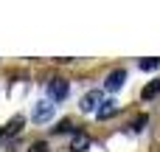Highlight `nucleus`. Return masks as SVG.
I'll return each instance as SVG.
<instances>
[{
	"instance_id": "f257e3e1",
	"label": "nucleus",
	"mask_w": 160,
	"mask_h": 152,
	"mask_svg": "<svg viewBox=\"0 0 160 152\" xmlns=\"http://www.w3.org/2000/svg\"><path fill=\"white\" fill-rule=\"evenodd\" d=\"M101 104H104V93L101 90H90V93L82 96V113H96Z\"/></svg>"
},
{
	"instance_id": "f03ea898",
	"label": "nucleus",
	"mask_w": 160,
	"mask_h": 152,
	"mask_svg": "<svg viewBox=\"0 0 160 152\" xmlns=\"http://www.w3.org/2000/svg\"><path fill=\"white\" fill-rule=\"evenodd\" d=\"M68 90H70L68 79H51V85H48V93H51V99H59V102L68 96Z\"/></svg>"
},
{
	"instance_id": "7ed1b4c3",
	"label": "nucleus",
	"mask_w": 160,
	"mask_h": 152,
	"mask_svg": "<svg viewBox=\"0 0 160 152\" xmlns=\"http://www.w3.org/2000/svg\"><path fill=\"white\" fill-rule=\"evenodd\" d=\"M37 124H45V121H51L53 118V104H48V102H39L37 107H34V116H31Z\"/></svg>"
},
{
	"instance_id": "20e7f679",
	"label": "nucleus",
	"mask_w": 160,
	"mask_h": 152,
	"mask_svg": "<svg viewBox=\"0 0 160 152\" xmlns=\"http://www.w3.org/2000/svg\"><path fill=\"white\" fill-rule=\"evenodd\" d=\"M127 82V71L124 68H118V71H112L110 76H107V82H104V87L107 90H121V85Z\"/></svg>"
},
{
	"instance_id": "39448f33",
	"label": "nucleus",
	"mask_w": 160,
	"mask_h": 152,
	"mask_svg": "<svg viewBox=\"0 0 160 152\" xmlns=\"http://www.w3.org/2000/svg\"><path fill=\"white\" fill-rule=\"evenodd\" d=\"M115 110H118L115 102H104V104L96 110V118H110V116H115Z\"/></svg>"
},
{
	"instance_id": "423d86ee",
	"label": "nucleus",
	"mask_w": 160,
	"mask_h": 152,
	"mask_svg": "<svg viewBox=\"0 0 160 152\" xmlns=\"http://www.w3.org/2000/svg\"><path fill=\"white\" fill-rule=\"evenodd\" d=\"M22 124H25V118H22V116H14V118L8 121V127H6L3 133H6V135H17V133L22 130Z\"/></svg>"
},
{
	"instance_id": "0eeeda50",
	"label": "nucleus",
	"mask_w": 160,
	"mask_h": 152,
	"mask_svg": "<svg viewBox=\"0 0 160 152\" xmlns=\"http://www.w3.org/2000/svg\"><path fill=\"white\" fill-rule=\"evenodd\" d=\"M70 149H73V152L90 149V138H87V135H76V138H73V144H70Z\"/></svg>"
},
{
	"instance_id": "6e6552de",
	"label": "nucleus",
	"mask_w": 160,
	"mask_h": 152,
	"mask_svg": "<svg viewBox=\"0 0 160 152\" xmlns=\"http://www.w3.org/2000/svg\"><path fill=\"white\" fill-rule=\"evenodd\" d=\"M158 68H160V59H158V56L141 59V71H158Z\"/></svg>"
},
{
	"instance_id": "1a4fd4ad",
	"label": "nucleus",
	"mask_w": 160,
	"mask_h": 152,
	"mask_svg": "<svg viewBox=\"0 0 160 152\" xmlns=\"http://www.w3.org/2000/svg\"><path fill=\"white\" fill-rule=\"evenodd\" d=\"M141 96H143V102H149V99H155V96H158V87H155V82H152V85H146Z\"/></svg>"
},
{
	"instance_id": "9d476101",
	"label": "nucleus",
	"mask_w": 160,
	"mask_h": 152,
	"mask_svg": "<svg viewBox=\"0 0 160 152\" xmlns=\"http://www.w3.org/2000/svg\"><path fill=\"white\" fill-rule=\"evenodd\" d=\"M53 133H56V135H59V133H73V124H70V121H62L59 127H53Z\"/></svg>"
},
{
	"instance_id": "9b49d317",
	"label": "nucleus",
	"mask_w": 160,
	"mask_h": 152,
	"mask_svg": "<svg viewBox=\"0 0 160 152\" xmlns=\"http://www.w3.org/2000/svg\"><path fill=\"white\" fill-rule=\"evenodd\" d=\"M28 152H48V144H45V141H37V144L28 147Z\"/></svg>"
},
{
	"instance_id": "f8f14e48",
	"label": "nucleus",
	"mask_w": 160,
	"mask_h": 152,
	"mask_svg": "<svg viewBox=\"0 0 160 152\" xmlns=\"http://www.w3.org/2000/svg\"><path fill=\"white\" fill-rule=\"evenodd\" d=\"M146 121H149V118H146V116H141V118L135 121V130H143V124H146Z\"/></svg>"
},
{
	"instance_id": "ddd939ff",
	"label": "nucleus",
	"mask_w": 160,
	"mask_h": 152,
	"mask_svg": "<svg viewBox=\"0 0 160 152\" xmlns=\"http://www.w3.org/2000/svg\"><path fill=\"white\" fill-rule=\"evenodd\" d=\"M155 87H158V93H160V79H158V82H155Z\"/></svg>"
},
{
	"instance_id": "4468645a",
	"label": "nucleus",
	"mask_w": 160,
	"mask_h": 152,
	"mask_svg": "<svg viewBox=\"0 0 160 152\" xmlns=\"http://www.w3.org/2000/svg\"><path fill=\"white\" fill-rule=\"evenodd\" d=\"M0 135H3V130H0Z\"/></svg>"
}]
</instances>
